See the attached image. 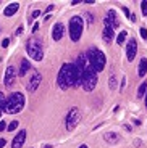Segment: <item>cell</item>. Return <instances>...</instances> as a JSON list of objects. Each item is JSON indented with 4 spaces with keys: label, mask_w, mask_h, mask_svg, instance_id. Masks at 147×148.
Listing matches in <instances>:
<instances>
[{
    "label": "cell",
    "mask_w": 147,
    "mask_h": 148,
    "mask_svg": "<svg viewBox=\"0 0 147 148\" xmlns=\"http://www.w3.org/2000/svg\"><path fill=\"white\" fill-rule=\"evenodd\" d=\"M137 74H139L141 77H144L147 74V58H141L139 68H137Z\"/></svg>",
    "instance_id": "obj_17"
},
{
    "label": "cell",
    "mask_w": 147,
    "mask_h": 148,
    "mask_svg": "<svg viewBox=\"0 0 147 148\" xmlns=\"http://www.w3.org/2000/svg\"><path fill=\"white\" fill-rule=\"evenodd\" d=\"M5 143H7V140H5V138H0V148H3Z\"/></svg>",
    "instance_id": "obj_30"
},
{
    "label": "cell",
    "mask_w": 147,
    "mask_h": 148,
    "mask_svg": "<svg viewBox=\"0 0 147 148\" xmlns=\"http://www.w3.org/2000/svg\"><path fill=\"white\" fill-rule=\"evenodd\" d=\"M16 68L13 66V64H10V66L7 68V71H5V79H3V84H5V87H8L10 89L11 85L15 84V81H16Z\"/></svg>",
    "instance_id": "obj_9"
},
{
    "label": "cell",
    "mask_w": 147,
    "mask_h": 148,
    "mask_svg": "<svg viewBox=\"0 0 147 148\" xmlns=\"http://www.w3.org/2000/svg\"><path fill=\"white\" fill-rule=\"evenodd\" d=\"M79 119H81V113H79V110L78 108H73V110L68 113V116H66L65 122H66V129L68 130H73L74 127L79 124Z\"/></svg>",
    "instance_id": "obj_7"
},
{
    "label": "cell",
    "mask_w": 147,
    "mask_h": 148,
    "mask_svg": "<svg viewBox=\"0 0 147 148\" xmlns=\"http://www.w3.org/2000/svg\"><path fill=\"white\" fill-rule=\"evenodd\" d=\"M7 129V124H5L3 121H0V132H2V130H5Z\"/></svg>",
    "instance_id": "obj_29"
},
{
    "label": "cell",
    "mask_w": 147,
    "mask_h": 148,
    "mask_svg": "<svg viewBox=\"0 0 147 148\" xmlns=\"http://www.w3.org/2000/svg\"><path fill=\"white\" fill-rule=\"evenodd\" d=\"M87 60H89V63H91V66L94 68L96 73L103 71V68H105V55L100 52L99 48H96V47L91 48L87 52Z\"/></svg>",
    "instance_id": "obj_4"
},
{
    "label": "cell",
    "mask_w": 147,
    "mask_h": 148,
    "mask_svg": "<svg viewBox=\"0 0 147 148\" xmlns=\"http://www.w3.org/2000/svg\"><path fill=\"white\" fill-rule=\"evenodd\" d=\"M103 24H105V29H103V40H105L107 44H110L115 37V29L112 27V24L108 21H103Z\"/></svg>",
    "instance_id": "obj_12"
},
{
    "label": "cell",
    "mask_w": 147,
    "mask_h": 148,
    "mask_svg": "<svg viewBox=\"0 0 147 148\" xmlns=\"http://www.w3.org/2000/svg\"><path fill=\"white\" fill-rule=\"evenodd\" d=\"M141 8H142V15L147 16V0H144L142 3H141Z\"/></svg>",
    "instance_id": "obj_24"
},
{
    "label": "cell",
    "mask_w": 147,
    "mask_h": 148,
    "mask_svg": "<svg viewBox=\"0 0 147 148\" xmlns=\"http://www.w3.org/2000/svg\"><path fill=\"white\" fill-rule=\"evenodd\" d=\"M16 127H18V121H13V122H10V124H8V127H7V129L10 130V132H13V130H15Z\"/></svg>",
    "instance_id": "obj_23"
},
{
    "label": "cell",
    "mask_w": 147,
    "mask_h": 148,
    "mask_svg": "<svg viewBox=\"0 0 147 148\" xmlns=\"http://www.w3.org/2000/svg\"><path fill=\"white\" fill-rule=\"evenodd\" d=\"M24 140H26V129H23L15 135V138L11 142V148H21L24 145Z\"/></svg>",
    "instance_id": "obj_11"
},
{
    "label": "cell",
    "mask_w": 147,
    "mask_h": 148,
    "mask_svg": "<svg viewBox=\"0 0 147 148\" xmlns=\"http://www.w3.org/2000/svg\"><path fill=\"white\" fill-rule=\"evenodd\" d=\"M146 90H147V82H144V84L139 87V90H137V97L141 98L142 95H146Z\"/></svg>",
    "instance_id": "obj_20"
},
{
    "label": "cell",
    "mask_w": 147,
    "mask_h": 148,
    "mask_svg": "<svg viewBox=\"0 0 147 148\" xmlns=\"http://www.w3.org/2000/svg\"><path fill=\"white\" fill-rule=\"evenodd\" d=\"M79 148H87V145H81V147H79Z\"/></svg>",
    "instance_id": "obj_37"
},
{
    "label": "cell",
    "mask_w": 147,
    "mask_h": 148,
    "mask_svg": "<svg viewBox=\"0 0 147 148\" xmlns=\"http://www.w3.org/2000/svg\"><path fill=\"white\" fill-rule=\"evenodd\" d=\"M37 16H41V10H36V11H34V13H33V16H31V18H37Z\"/></svg>",
    "instance_id": "obj_28"
},
{
    "label": "cell",
    "mask_w": 147,
    "mask_h": 148,
    "mask_svg": "<svg viewBox=\"0 0 147 148\" xmlns=\"http://www.w3.org/2000/svg\"><path fill=\"white\" fill-rule=\"evenodd\" d=\"M105 21H108L112 24V27H113V29H116L118 24H120V21H118V18H116V11H115V10L108 11V15L105 16Z\"/></svg>",
    "instance_id": "obj_15"
},
{
    "label": "cell",
    "mask_w": 147,
    "mask_h": 148,
    "mask_svg": "<svg viewBox=\"0 0 147 148\" xmlns=\"http://www.w3.org/2000/svg\"><path fill=\"white\" fill-rule=\"evenodd\" d=\"M41 79H42L41 74L37 73V71H33L31 77L26 81V89H28V92H36L39 84H41Z\"/></svg>",
    "instance_id": "obj_8"
},
{
    "label": "cell",
    "mask_w": 147,
    "mask_h": 148,
    "mask_svg": "<svg viewBox=\"0 0 147 148\" xmlns=\"http://www.w3.org/2000/svg\"><path fill=\"white\" fill-rule=\"evenodd\" d=\"M21 32H23V26H19L18 31H16V34H21Z\"/></svg>",
    "instance_id": "obj_34"
},
{
    "label": "cell",
    "mask_w": 147,
    "mask_h": 148,
    "mask_svg": "<svg viewBox=\"0 0 147 148\" xmlns=\"http://www.w3.org/2000/svg\"><path fill=\"white\" fill-rule=\"evenodd\" d=\"M81 71H83V87H84L86 92H92L97 85V73L91 66V63L87 66H84Z\"/></svg>",
    "instance_id": "obj_3"
},
{
    "label": "cell",
    "mask_w": 147,
    "mask_h": 148,
    "mask_svg": "<svg viewBox=\"0 0 147 148\" xmlns=\"http://www.w3.org/2000/svg\"><path fill=\"white\" fill-rule=\"evenodd\" d=\"M83 29H84V24H83V18L81 16H73L70 19V37L73 42H78L81 39Z\"/></svg>",
    "instance_id": "obj_6"
},
{
    "label": "cell",
    "mask_w": 147,
    "mask_h": 148,
    "mask_svg": "<svg viewBox=\"0 0 147 148\" xmlns=\"http://www.w3.org/2000/svg\"><path fill=\"white\" fill-rule=\"evenodd\" d=\"M31 71V63L26 58L21 60V68H19V76H26V73Z\"/></svg>",
    "instance_id": "obj_18"
},
{
    "label": "cell",
    "mask_w": 147,
    "mask_h": 148,
    "mask_svg": "<svg viewBox=\"0 0 147 148\" xmlns=\"http://www.w3.org/2000/svg\"><path fill=\"white\" fill-rule=\"evenodd\" d=\"M18 8H19V3H16V2H13V3H10L7 8L3 10V15L5 16H13L18 11Z\"/></svg>",
    "instance_id": "obj_16"
},
{
    "label": "cell",
    "mask_w": 147,
    "mask_h": 148,
    "mask_svg": "<svg viewBox=\"0 0 147 148\" xmlns=\"http://www.w3.org/2000/svg\"><path fill=\"white\" fill-rule=\"evenodd\" d=\"M34 32H36V31H39V23H36V24H34Z\"/></svg>",
    "instance_id": "obj_33"
},
{
    "label": "cell",
    "mask_w": 147,
    "mask_h": 148,
    "mask_svg": "<svg viewBox=\"0 0 147 148\" xmlns=\"http://www.w3.org/2000/svg\"><path fill=\"white\" fill-rule=\"evenodd\" d=\"M8 44H10V39H3V40H2V47L3 48H7Z\"/></svg>",
    "instance_id": "obj_27"
},
{
    "label": "cell",
    "mask_w": 147,
    "mask_h": 148,
    "mask_svg": "<svg viewBox=\"0 0 147 148\" xmlns=\"http://www.w3.org/2000/svg\"><path fill=\"white\" fill-rule=\"evenodd\" d=\"M26 52H28V55L33 60H36V61H41V60L44 58L42 45H41V42L36 40V39H29V40L26 42Z\"/></svg>",
    "instance_id": "obj_5"
},
{
    "label": "cell",
    "mask_w": 147,
    "mask_h": 148,
    "mask_svg": "<svg viewBox=\"0 0 147 148\" xmlns=\"http://www.w3.org/2000/svg\"><path fill=\"white\" fill-rule=\"evenodd\" d=\"M57 82H58V87L62 90H66L70 87H79V85H83V71L74 64L66 63L60 69Z\"/></svg>",
    "instance_id": "obj_1"
},
{
    "label": "cell",
    "mask_w": 147,
    "mask_h": 148,
    "mask_svg": "<svg viewBox=\"0 0 147 148\" xmlns=\"http://www.w3.org/2000/svg\"><path fill=\"white\" fill-rule=\"evenodd\" d=\"M116 84H118L116 77H115V76H110V89L112 90H116Z\"/></svg>",
    "instance_id": "obj_21"
},
{
    "label": "cell",
    "mask_w": 147,
    "mask_h": 148,
    "mask_svg": "<svg viewBox=\"0 0 147 148\" xmlns=\"http://www.w3.org/2000/svg\"><path fill=\"white\" fill-rule=\"evenodd\" d=\"M139 34H141V37H142V39H147V29H146V27H141Z\"/></svg>",
    "instance_id": "obj_25"
},
{
    "label": "cell",
    "mask_w": 147,
    "mask_h": 148,
    "mask_svg": "<svg viewBox=\"0 0 147 148\" xmlns=\"http://www.w3.org/2000/svg\"><path fill=\"white\" fill-rule=\"evenodd\" d=\"M24 108V95L21 92H15L8 97V100H5L3 111L8 114H16Z\"/></svg>",
    "instance_id": "obj_2"
},
{
    "label": "cell",
    "mask_w": 147,
    "mask_h": 148,
    "mask_svg": "<svg viewBox=\"0 0 147 148\" xmlns=\"http://www.w3.org/2000/svg\"><path fill=\"white\" fill-rule=\"evenodd\" d=\"M146 108H147V92H146Z\"/></svg>",
    "instance_id": "obj_36"
},
{
    "label": "cell",
    "mask_w": 147,
    "mask_h": 148,
    "mask_svg": "<svg viewBox=\"0 0 147 148\" xmlns=\"http://www.w3.org/2000/svg\"><path fill=\"white\" fill-rule=\"evenodd\" d=\"M136 53H137V44L134 39H129L128 45H126V58L129 60V61H132V60L136 58Z\"/></svg>",
    "instance_id": "obj_10"
},
{
    "label": "cell",
    "mask_w": 147,
    "mask_h": 148,
    "mask_svg": "<svg viewBox=\"0 0 147 148\" xmlns=\"http://www.w3.org/2000/svg\"><path fill=\"white\" fill-rule=\"evenodd\" d=\"M63 34H65V26H63L62 23H57L55 26H53V29H52V39L53 40H60L63 37Z\"/></svg>",
    "instance_id": "obj_13"
},
{
    "label": "cell",
    "mask_w": 147,
    "mask_h": 148,
    "mask_svg": "<svg viewBox=\"0 0 147 148\" xmlns=\"http://www.w3.org/2000/svg\"><path fill=\"white\" fill-rule=\"evenodd\" d=\"M103 140L110 145H116L118 142L121 140V137H120V134H116V132H105L103 134Z\"/></svg>",
    "instance_id": "obj_14"
},
{
    "label": "cell",
    "mask_w": 147,
    "mask_h": 148,
    "mask_svg": "<svg viewBox=\"0 0 147 148\" xmlns=\"http://www.w3.org/2000/svg\"><path fill=\"white\" fill-rule=\"evenodd\" d=\"M123 11H125V15L129 18V15H131V13H129V10H128V8H126V7H123Z\"/></svg>",
    "instance_id": "obj_31"
},
{
    "label": "cell",
    "mask_w": 147,
    "mask_h": 148,
    "mask_svg": "<svg viewBox=\"0 0 147 148\" xmlns=\"http://www.w3.org/2000/svg\"><path fill=\"white\" fill-rule=\"evenodd\" d=\"M52 10H53V5H49V7H47V10H45V11H47V13H50Z\"/></svg>",
    "instance_id": "obj_32"
},
{
    "label": "cell",
    "mask_w": 147,
    "mask_h": 148,
    "mask_svg": "<svg viewBox=\"0 0 147 148\" xmlns=\"http://www.w3.org/2000/svg\"><path fill=\"white\" fill-rule=\"evenodd\" d=\"M42 148H52V147H50V145H44Z\"/></svg>",
    "instance_id": "obj_35"
},
{
    "label": "cell",
    "mask_w": 147,
    "mask_h": 148,
    "mask_svg": "<svg viewBox=\"0 0 147 148\" xmlns=\"http://www.w3.org/2000/svg\"><path fill=\"white\" fill-rule=\"evenodd\" d=\"M86 19H87V24H92V23H94V16L89 15V13H86Z\"/></svg>",
    "instance_id": "obj_26"
},
{
    "label": "cell",
    "mask_w": 147,
    "mask_h": 148,
    "mask_svg": "<svg viewBox=\"0 0 147 148\" xmlns=\"http://www.w3.org/2000/svg\"><path fill=\"white\" fill-rule=\"evenodd\" d=\"M126 37H128V32H126V31H121V32L116 36V44L118 45H123V44H125V40H126Z\"/></svg>",
    "instance_id": "obj_19"
},
{
    "label": "cell",
    "mask_w": 147,
    "mask_h": 148,
    "mask_svg": "<svg viewBox=\"0 0 147 148\" xmlns=\"http://www.w3.org/2000/svg\"><path fill=\"white\" fill-rule=\"evenodd\" d=\"M3 106H5V95L0 92V116H2V111H3Z\"/></svg>",
    "instance_id": "obj_22"
}]
</instances>
